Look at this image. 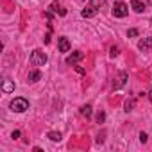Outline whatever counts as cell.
Segmentation results:
<instances>
[{"label": "cell", "mask_w": 152, "mask_h": 152, "mask_svg": "<svg viewBox=\"0 0 152 152\" xmlns=\"http://www.w3.org/2000/svg\"><path fill=\"white\" fill-rule=\"evenodd\" d=\"M59 50L61 52H68L70 50V41H68V38H59Z\"/></svg>", "instance_id": "obj_8"}, {"label": "cell", "mask_w": 152, "mask_h": 152, "mask_svg": "<svg viewBox=\"0 0 152 152\" xmlns=\"http://www.w3.org/2000/svg\"><path fill=\"white\" fill-rule=\"evenodd\" d=\"M127 36H129V38H134V36H138V29H131V31L127 32Z\"/></svg>", "instance_id": "obj_18"}, {"label": "cell", "mask_w": 152, "mask_h": 152, "mask_svg": "<svg viewBox=\"0 0 152 152\" xmlns=\"http://www.w3.org/2000/svg\"><path fill=\"white\" fill-rule=\"evenodd\" d=\"M47 63V56L41 52V50H34L32 54H31V64H34V66H43Z\"/></svg>", "instance_id": "obj_3"}, {"label": "cell", "mask_w": 152, "mask_h": 152, "mask_svg": "<svg viewBox=\"0 0 152 152\" xmlns=\"http://www.w3.org/2000/svg\"><path fill=\"white\" fill-rule=\"evenodd\" d=\"M47 138H48V140H52V141H61V132H56V131H50V132L47 134Z\"/></svg>", "instance_id": "obj_13"}, {"label": "cell", "mask_w": 152, "mask_h": 152, "mask_svg": "<svg viewBox=\"0 0 152 152\" xmlns=\"http://www.w3.org/2000/svg\"><path fill=\"white\" fill-rule=\"evenodd\" d=\"M2 91H6V93L15 91V83H13V81H9V79H6V81L2 83Z\"/></svg>", "instance_id": "obj_9"}, {"label": "cell", "mask_w": 152, "mask_h": 152, "mask_svg": "<svg viewBox=\"0 0 152 152\" xmlns=\"http://www.w3.org/2000/svg\"><path fill=\"white\" fill-rule=\"evenodd\" d=\"M125 83H127V73L125 72H120L116 77H115V81H113V88L115 90H120V88L125 86Z\"/></svg>", "instance_id": "obj_4"}, {"label": "cell", "mask_w": 152, "mask_h": 152, "mask_svg": "<svg viewBox=\"0 0 152 152\" xmlns=\"http://www.w3.org/2000/svg\"><path fill=\"white\" fill-rule=\"evenodd\" d=\"M131 7H132L136 13H143V11H145V4L140 2V0H132V2H131Z\"/></svg>", "instance_id": "obj_10"}, {"label": "cell", "mask_w": 152, "mask_h": 152, "mask_svg": "<svg viewBox=\"0 0 152 152\" xmlns=\"http://www.w3.org/2000/svg\"><path fill=\"white\" fill-rule=\"evenodd\" d=\"M104 120H106V113H102V111H100V113L97 115V122H99V124H102Z\"/></svg>", "instance_id": "obj_17"}, {"label": "cell", "mask_w": 152, "mask_h": 152, "mask_svg": "<svg viewBox=\"0 0 152 152\" xmlns=\"http://www.w3.org/2000/svg\"><path fill=\"white\" fill-rule=\"evenodd\" d=\"M140 141L141 143H147V134L145 132H140Z\"/></svg>", "instance_id": "obj_20"}, {"label": "cell", "mask_w": 152, "mask_h": 152, "mask_svg": "<svg viewBox=\"0 0 152 152\" xmlns=\"http://www.w3.org/2000/svg\"><path fill=\"white\" fill-rule=\"evenodd\" d=\"M39 79H41V73H39L38 70H34V72L29 73V81H31V83H38Z\"/></svg>", "instance_id": "obj_11"}, {"label": "cell", "mask_w": 152, "mask_h": 152, "mask_svg": "<svg viewBox=\"0 0 152 152\" xmlns=\"http://www.w3.org/2000/svg\"><path fill=\"white\" fill-rule=\"evenodd\" d=\"M52 9H54L56 13H59L61 16H64V15H66V9H63V7H59L57 4H54V6H52Z\"/></svg>", "instance_id": "obj_14"}, {"label": "cell", "mask_w": 152, "mask_h": 152, "mask_svg": "<svg viewBox=\"0 0 152 152\" xmlns=\"http://www.w3.org/2000/svg\"><path fill=\"white\" fill-rule=\"evenodd\" d=\"M99 13V7H95V6H90V7H86V9H83V18H91V16H95Z\"/></svg>", "instance_id": "obj_7"}, {"label": "cell", "mask_w": 152, "mask_h": 152, "mask_svg": "<svg viewBox=\"0 0 152 152\" xmlns=\"http://www.w3.org/2000/svg\"><path fill=\"white\" fill-rule=\"evenodd\" d=\"M148 2H150V6H152V0H148Z\"/></svg>", "instance_id": "obj_24"}, {"label": "cell", "mask_w": 152, "mask_h": 152, "mask_svg": "<svg viewBox=\"0 0 152 152\" xmlns=\"http://www.w3.org/2000/svg\"><path fill=\"white\" fill-rule=\"evenodd\" d=\"M75 70H77L79 73H86V70H84V68H81V66H75Z\"/></svg>", "instance_id": "obj_22"}, {"label": "cell", "mask_w": 152, "mask_h": 152, "mask_svg": "<svg viewBox=\"0 0 152 152\" xmlns=\"http://www.w3.org/2000/svg\"><path fill=\"white\" fill-rule=\"evenodd\" d=\"M148 100L152 102V91H148Z\"/></svg>", "instance_id": "obj_23"}, {"label": "cell", "mask_w": 152, "mask_h": 152, "mask_svg": "<svg viewBox=\"0 0 152 152\" xmlns=\"http://www.w3.org/2000/svg\"><path fill=\"white\" fill-rule=\"evenodd\" d=\"M83 57H84V54H83L81 50H77V52H72V54L66 57V63H68V64H75V63H79Z\"/></svg>", "instance_id": "obj_5"}, {"label": "cell", "mask_w": 152, "mask_h": 152, "mask_svg": "<svg viewBox=\"0 0 152 152\" xmlns=\"http://www.w3.org/2000/svg\"><path fill=\"white\" fill-rule=\"evenodd\" d=\"M9 107H11V111H15V113H23V111L29 109V100L23 99V97H16V99L11 100Z\"/></svg>", "instance_id": "obj_1"}, {"label": "cell", "mask_w": 152, "mask_h": 152, "mask_svg": "<svg viewBox=\"0 0 152 152\" xmlns=\"http://www.w3.org/2000/svg\"><path fill=\"white\" fill-rule=\"evenodd\" d=\"M129 15V7L125 2H115L113 6V16L115 18H125Z\"/></svg>", "instance_id": "obj_2"}, {"label": "cell", "mask_w": 152, "mask_h": 152, "mask_svg": "<svg viewBox=\"0 0 152 152\" xmlns=\"http://www.w3.org/2000/svg\"><path fill=\"white\" fill-rule=\"evenodd\" d=\"M104 4H106V0H91V6H95V7H100Z\"/></svg>", "instance_id": "obj_16"}, {"label": "cell", "mask_w": 152, "mask_h": 152, "mask_svg": "<svg viewBox=\"0 0 152 152\" xmlns=\"http://www.w3.org/2000/svg\"><path fill=\"white\" fill-rule=\"evenodd\" d=\"M138 48H140V50H143V52H147L148 48H152V36L140 39V41H138Z\"/></svg>", "instance_id": "obj_6"}, {"label": "cell", "mask_w": 152, "mask_h": 152, "mask_svg": "<svg viewBox=\"0 0 152 152\" xmlns=\"http://www.w3.org/2000/svg\"><path fill=\"white\" fill-rule=\"evenodd\" d=\"M109 56H111V57L118 56V48H116V47H111V52H109Z\"/></svg>", "instance_id": "obj_19"}, {"label": "cell", "mask_w": 152, "mask_h": 152, "mask_svg": "<svg viewBox=\"0 0 152 152\" xmlns=\"http://www.w3.org/2000/svg\"><path fill=\"white\" fill-rule=\"evenodd\" d=\"M132 107H134V100H127L125 102V111L129 113V111H132Z\"/></svg>", "instance_id": "obj_15"}, {"label": "cell", "mask_w": 152, "mask_h": 152, "mask_svg": "<svg viewBox=\"0 0 152 152\" xmlns=\"http://www.w3.org/2000/svg\"><path fill=\"white\" fill-rule=\"evenodd\" d=\"M81 115L86 116V118H90V116H91V106H90V104L83 106V107H81Z\"/></svg>", "instance_id": "obj_12"}, {"label": "cell", "mask_w": 152, "mask_h": 152, "mask_svg": "<svg viewBox=\"0 0 152 152\" xmlns=\"http://www.w3.org/2000/svg\"><path fill=\"white\" fill-rule=\"evenodd\" d=\"M11 136H13L15 140H16V138H20V131H13V134H11Z\"/></svg>", "instance_id": "obj_21"}]
</instances>
